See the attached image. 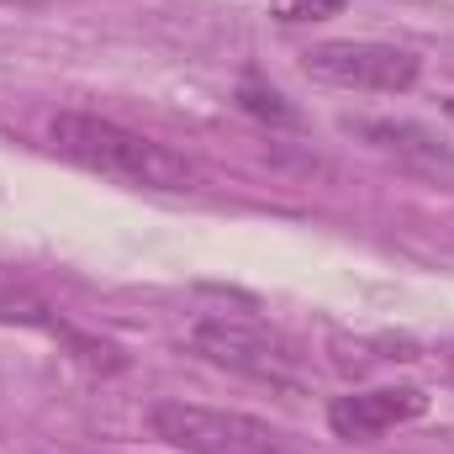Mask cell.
<instances>
[{"instance_id": "6da1fadb", "label": "cell", "mask_w": 454, "mask_h": 454, "mask_svg": "<svg viewBox=\"0 0 454 454\" xmlns=\"http://www.w3.org/2000/svg\"><path fill=\"white\" fill-rule=\"evenodd\" d=\"M48 137H53V148L64 159H74V164H85L96 175L127 180V185H143V191H196L201 185V169L185 153L121 127L112 116L59 112L48 121Z\"/></svg>"}, {"instance_id": "7a4b0ae2", "label": "cell", "mask_w": 454, "mask_h": 454, "mask_svg": "<svg viewBox=\"0 0 454 454\" xmlns=\"http://www.w3.org/2000/svg\"><path fill=\"white\" fill-rule=\"evenodd\" d=\"M153 439L185 454H301L280 428L227 412V407H201V402H153L148 412Z\"/></svg>"}, {"instance_id": "3957f363", "label": "cell", "mask_w": 454, "mask_h": 454, "mask_svg": "<svg viewBox=\"0 0 454 454\" xmlns=\"http://www.w3.org/2000/svg\"><path fill=\"white\" fill-rule=\"evenodd\" d=\"M191 348L232 375H248V380H264V386H301L307 370H301V354L296 343L270 333L264 323H248V317H201L191 328Z\"/></svg>"}, {"instance_id": "277c9868", "label": "cell", "mask_w": 454, "mask_h": 454, "mask_svg": "<svg viewBox=\"0 0 454 454\" xmlns=\"http://www.w3.org/2000/svg\"><path fill=\"white\" fill-rule=\"evenodd\" d=\"M301 69L317 85L333 90H364V96H402L418 85L423 59L412 48L396 43H359V37H339V43H312L301 53Z\"/></svg>"}, {"instance_id": "5b68a950", "label": "cell", "mask_w": 454, "mask_h": 454, "mask_svg": "<svg viewBox=\"0 0 454 454\" xmlns=\"http://www.w3.org/2000/svg\"><path fill=\"white\" fill-rule=\"evenodd\" d=\"M428 412V391L418 386H370V391H348V396H333L328 402V428L339 439H380L391 428H407Z\"/></svg>"}, {"instance_id": "8992f818", "label": "cell", "mask_w": 454, "mask_h": 454, "mask_svg": "<svg viewBox=\"0 0 454 454\" xmlns=\"http://www.w3.org/2000/svg\"><path fill=\"white\" fill-rule=\"evenodd\" d=\"M370 148H380L386 159H396L402 169H412V175H428V180H439V185H450L454 180V148L450 143H439V132H428L423 121H391V116H359V121H348Z\"/></svg>"}, {"instance_id": "52a82bcc", "label": "cell", "mask_w": 454, "mask_h": 454, "mask_svg": "<svg viewBox=\"0 0 454 454\" xmlns=\"http://www.w3.org/2000/svg\"><path fill=\"white\" fill-rule=\"evenodd\" d=\"M238 106H243L248 116H259V121H280V127H296V112L286 106V96H280V90H264V85H254V80L238 90Z\"/></svg>"}, {"instance_id": "ba28073f", "label": "cell", "mask_w": 454, "mask_h": 454, "mask_svg": "<svg viewBox=\"0 0 454 454\" xmlns=\"http://www.w3.org/2000/svg\"><path fill=\"white\" fill-rule=\"evenodd\" d=\"M348 0H270V16L280 27H307V21H328L339 16Z\"/></svg>"}, {"instance_id": "9c48e42d", "label": "cell", "mask_w": 454, "mask_h": 454, "mask_svg": "<svg viewBox=\"0 0 454 454\" xmlns=\"http://www.w3.org/2000/svg\"><path fill=\"white\" fill-rule=\"evenodd\" d=\"M444 116H450V121H454V96H450V101H444Z\"/></svg>"}]
</instances>
